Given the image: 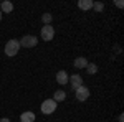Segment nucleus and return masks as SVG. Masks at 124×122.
Wrapping results in <instances>:
<instances>
[{
    "mask_svg": "<svg viewBox=\"0 0 124 122\" xmlns=\"http://www.w3.org/2000/svg\"><path fill=\"white\" fill-rule=\"evenodd\" d=\"M37 119V115L35 112H31V111H25V112H22L20 115V122H35Z\"/></svg>",
    "mask_w": 124,
    "mask_h": 122,
    "instance_id": "nucleus-8",
    "label": "nucleus"
},
{
    "mask_svg": "<svg viewBox=\"0 0 124 122\" xmlns=\"http://www.w3.org/2000/svg\"><path fill=\"white\" fill-rule=\"evenodd\" d=\"M40 36L43 41H51L53 38H55V28L51 27V25H43L41 27V31H40Z\"/></svg>",
    "mask_w": 124,
    "mask_h": 122,
    "instance_id": "nucleus-3",
    "label": "nucleus"
},
{
    "mask_svg": "<svg viewBox=\"0 0 124 122\" xmlns=\"http://www.w3.org/2000/svg\"><path fill=\"white\" fill-rule=\"evenodd\" d=\"M117 121H119V122H124V115H123V114H119V117H117Z\"/></svg>",
    "mask_w": 124,
    "mask_h": 122,
    "instance_id": "nucleus-17",
    "label": "nucleus"
},
{
    "mask_svg": "<svg viewBox=\"0 0 124 122\" xmlns=\"http://www.w3.org/2000/svg\"><path fill=\"white\" fill-rule=\"evenodd\" d=\"M78 8L85 10V12L91 10L93 8V0H79V2H78Z\"/></svg>",
    "mask_w": 124,
    "mask_h": 122,
    "instance_id": "nucleus-10",
    "label": "nucleus"
},
{
    "mask_svg": "<svg viewBox=\"0 0 124 122\" xmlns=\"http://www.w3.org/2000/svg\"><path fill=\"white\" fill-rule=\"evenodd\" d=\"M13 10V3L8 2V0H5V2H0V12L2 13H10Z\"/></svg>",
    "mask_w": 124,
    "mask_h": 122,
    "instance_id": "nucleus-9",
    "label": "nucleus"
},
{
    "mask_svg": "<svg viewBox=\"0 0 124 122\" xmlns=\"http://www.w3.org/2000/svg\"><path fill=\"white\" fill-rule=\"evenodd\" d=\"M73 66L75 68H78V69H83V68H86L88 66V59L83 56H78L76 59H75V63H73Z\"/></svg>",
    "mask_w": 124,
    "mask_h": 122,
    "instance_id": "nucleus-12",
    "label": "nucleus"
},
{
    "mask_svg": "<svg viewBox=\"0 0 124 122\" xmlns=\"http://www.w3.org/2000/svg\"><path fill=\"white\" fill-rule=\"evenodd\" d=\"M86 71H88V74H96V73H98V66H96L94 63H88Z\"/></svg>",
    "mask_w": 124,
    "mask_h": 122,
    "instance_id": "nucleus-13",
    "label": "nucleus"
},
{
    "mask_svg": "<svg viewBox=\"0 0 124 122\" xmlns=\"http://www.w3.org/2000/svg\"><path fill=\"white\" fill-rule=\"evenodd\" d=\"M114 5H116V7H117V8H123V7H124L123 0H116V2H114Z\"/></svg>",
    "mask_w": 124,
    "mask_h": 122,
    "instance_id": "nucleus-16",
    "label": "nucleus"
},
{
    "mask_svg": "<svg viewBox=\"0 0 124 122\" xmlns=\"http://www.w3.org/2000/svg\"><path fill=\"white\" fill-rule=\"evenodd\" d=\"M18 43L22 48H35L38 45V38L35 35H25L22 36V40H18Z\"/></svg>",
    "mask_w": 124,
    "mask_h": 122,
    "instance_id": "nucleus-2",
    "label": "nucleus"
},
{
    "mask_svg": "<svg viewBox=\"0 0 124 122\" xmlns=\"http://www.w3.org/2000/svg\"><path fill=\"white\" fill-rule=\"evenodd\" d=\"M66 99V93L63 91V89H58V91H55V94H53V101L55 102H61V101H65Z\"/></svg>",
    "mask_w": 124,
    "mask_h": 122,
    "instance_id": "nucleus-11",
    "label": "nucleus"
},
{
    "mask_svg": "<svg viewBox=\"0 0 124 122\" xmlns=\"http://www.w3.org/2000/svg\"><path fill=\"white\" fill-rule=\"evenodd\" d=\"M75 97H76L79 102L86 101V99L89 97V89H88L86 86H79L78 89H75Z\"/></svg>",
    "mask_w": 124,
    "mask_h": 122,
    "instance_id": "nucleus-5",
    "label": "nucleus"
},
{
    "mask_svg": "<svg viewBox=\"0 0 124 122\" xmlns=\"http://www.w3.org/2000/svg\"><path fill=\"white\" fill-rule=\"evenodd\" d=\"M0 122H10V119H8V117H2V119H0Z\"/></svg>",
    "mask_w": 124,
    "mask_h": 122,
    "instance_id": "nucleus-18",
    "label": "nucleus"
},
{
    "mask_svg": "<svg viewBox=\"0 0 124 122\" xmlns=\"http://www.w3.org/2000/svg\"><path fill=\"white\" fill-rule=\"evenodd\" d=\"M2 15H3V13H2V12H0V22H2Z\"/></svg>",
    "mask_w": 124,
    "mask_h": 122,
    "instance_id": "nucleus-19",
    "label": "nucleus"
},
{
    "mask_svg": "<svg viewBox=\"0 0 124 122\" xmlns=\"http://www.w3.org/2000/svg\"><path fill=\"white\" fill-rule=\"evenodd\" d=\"M68 83H71L73 89H78L79 86H83V78H81V74H73V76H70Z\"/></svg>",
    "mask_w": 124,
    "mask_h": 122,
    "instance_id": "nucleus-6",
    "label": "nucleus"
},
{
    "mask_svg": "<svg viewBox=\"0 0 124 122\" xmlns=\"http://www.w3.org/2000/svg\"><path fill=\"white\" fill-rule=\"evenodd\" d=\"M68 79H70V76H68V73L65 71V69H61V71H58L56 73V83L61 86L68 84Z\"/></svg>",
    "mask_w": 124,
    "mask_h": 122,
    "instance_id": "nucleus-7",
    "label": "nucleus"
},
{
    "mask_svg": "<svg viewBox=\"0 0 124 122\" xmlns=\"http://www.w3.org/2000/svg\"><path fill=\"white\" fill-rule=\"evenodd\" d=\"M56 107H58V104L53 101V99H45L43 102H41V106H40V109H41V112L43 114H53L55 111H56Z\"/></svg>",
    "mask_w": 124,
    "mask_h": 122,
    "instance_id": "nucleus-4",
    "label": "nucleus"
},
{
    "mask_svg": "<svg viewBox=\"0 0 124 122\" xmlns=\"http://www.w3.org/2000/svg\"><path fill=\"white\" fill-rule=\"evenodd\" d=\"M18 51H20L18 40H15V38H13V40H8V41H7V45H5V55L12 58V56H15Z\"/></svg>",
    "mask_w": 124,
    "mask_h": 122,
    "instance_id": "nucleus-1",
    "label": "nucleus"
},
{
    "mask_svg": "<svg viewBox=\"0 0 124 122\" xmlns=\"http://www.w3.org/2000/svg\"><path fill=\"white\" fill-rule=\"evenodd\" d=\"M51 20H53L51 13H43V15H41V22H43L45 25H51Z\"/></svg>",
    "mask_w": 124,
    "mask_h": 122,
    "instance_id": "nucleus-14",
    "label": "nucleus"
},
{
    "mask_svg": "<svg viewBox=\"0 0 124 122\" xmlns=\"http://www.w3.org/2000/svg\"><path fill=\"white\" fill-rule=\"evenodd\" d=\"M93 10L94 12H103L104 10V3L103 2H93Z\"/></svg>",
    "mask_w": 124,
    "mask_h": 122,
    "instance_id": "nucleus-15",
    "label": "nucleus"
}]
</instances>
